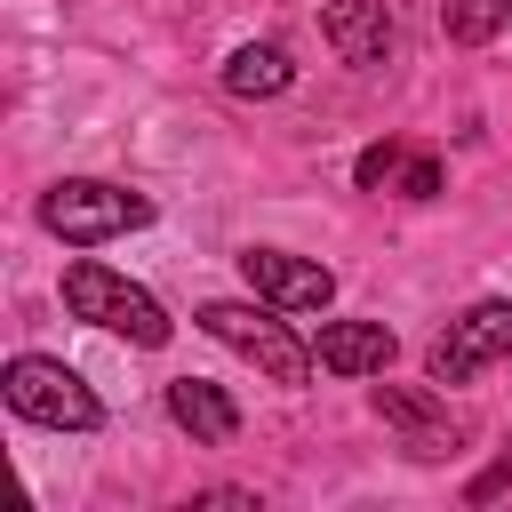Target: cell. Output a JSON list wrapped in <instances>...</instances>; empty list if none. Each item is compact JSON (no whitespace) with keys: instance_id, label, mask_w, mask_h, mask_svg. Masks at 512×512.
<instances>
[{"instance_id":"1","label":"cell","mask_w":512,"mask_h":512,"mask_svg":"<svg viewBox=\"0 0 512 512\" xmlns=\"http://www.w3.org/2000/svg\"><path fill=\"white\" fill-rule=\"evenodd\" d=\"M40 224H48L64 248H104V240L152 224V200L128 192V184H112V176H64V184L40 192Z\"/></svg>"},{"instance_id":"2","label":"cell","mask_w":512,"mask_h":512,"mask_svg":"<svg viewBox=\"0 0 512 512\" xmlns=\"http://www.w3.org/2000/svg\"><path fill=\"white\" fill-rule=\"evenodd\" d=\"M64 312L88 320V328H104V336H128L144 352H160L176 336V320L160 312V296L136 288V280H120V272H104V264H64Z\"/></svg>"},{"instance_id":"3","label":"cell","mask_w":512,"mask_h":512,"mask_svg":"<svg viewBox=\"0 0 512 512\" xmlns=\"http://www.w3.org/2000/svg\"><path fill=\"white\" fill-rule=\"evenodd\" d=\"M192 320H200V328H208L224 352L256 360L272 384H304V376H312V344H296V336H288V320H280V304H264V296H256V304L216 296V304H200Z\"/></svg>"},{"instance_id":"4","label":"cell","mask_w":512,"mask_h":512,"mask_svg":"<svg viewBox=\"0 0 512 512\" xmlns=\"http://www.w3.org/2000/svg\"><path fill=\"white\" fill-rule=\"evenodd\" d=\"M0 400H8L24 424H48V432H96V424H104V400L88 392V376L64 368V360H40V352H16V360H8Z\"/></svg>"},{"instance_id":"5","label":"cell","mask_w":512,"mask_h":512,"mask_svg":"<svg viewBox=\"0 0 512 512\" xmlns=\"http://www.w3.org/2000/svg\"><path fill=\"white\" fill-rule=\"evenodd\" d=\"M512 360V304L504 296H480L464 320H448V336L432 344V384H472L480 368Z\"/></svg>"},{"instance_id":"6","label":"cell","mask_w":512,"mask_h":512,"mask_svg":"<svg viewBox=\"0 0 512 512\" xmlns=\"http://www.w3.org/2000/svg\"><path fill=\"white\" fill-rule=\"evenodd\" d=\"M240 280H248V296H264L280 312H320L336 296V272L312 256H288V248H240Z\"/></svg>"},{"instance_id":"7","label":"cell","mask_w":512,"mask_h":512,"mask_svg":"<svg viewBox=\"0 0 512 512\" xmlns=\"http://www.w3.org/2000/svg\"><path fill=\"white\" fill-rule=\"evenodd\" d=\"M376 416H384V424L400 432V448H408V456H424V464L456 448V424H448V408H440L432 392H408V384H376Z\"/></svg>"},{"instance_id":"8","label":"cell","mask_w":512,"mask_h":512,"mask_svg":"<svg viewBox=\"0 0 512 512\" xmlns=\"http://www.w3.org/2000/svg\"><path fill=\"white\" fill-rule=\"evenodd\" d=\"M320 40L344 56V64H384L392 56V8L384 0H328L320 8Z\"/></svg>"},{"instance_id":"9","label":"cell","mask_w":512,"mask_h":512,"mask_svg":"<svg viewBox=\"0 0 512 512\" xmlns=\"http://www.w3.org/2000/svg\"><path fill=\"white\" fill-rule=\"evenodd\" d=\"M392 352H400V344H392L384 320H328L320 344H312V360H320L328 376H384Z\"/></svg>"},{"instance_id":"10","label":"cell","mask_w":512,"mask_h":512,"mask_svg":"<svg viewBox=\"0 0 512 512\" xmlns=\"http://www.w3.org/2000/svg\"><path fill=\"white\" fill-rule=\"evenodd\" d=\"M352 176H360V192H400V200H432L440 192V160L432 152H408V144H368L360 160H352Z\"/></svg>"},{"instance_id":"11","label":"cell","mask_w":512,"mask_h":512,"mask_svg":"<svg viewBox=\"0 0 512 512\" xmlns=\"http://www.w3.org/2000/svg\"><path fill=\"white\" fill-rule=\"evenodd\" d=\"M168 416H176L200 448H224V440L240 432V408H232L208 376H176V384H168Z\"/></svg>"},{"instance_id":"12","label":"cell","mask_w":512,"mask_h":512,"mask_svg":"<svg viewBox=\"0 0 512 512\" xmlns=\"http://www.w3.org/2000/svg\"><path fill=\"white\" fill-rule=\"evenodd\" d=\"M288 80H296V64H288L280 40H248V48L224 56V88H232V96H280Z\"/></svg>"},{"instance_id":"13","label":"cell","mask_w":512,"mask_h":512,"mask_svg":"<svg viewBox=\"0 0 512 512\" xmlns=\"http://www.w3.org/2000/svg\"><path fill=\"white\" fill-rule=\"evenodd\" d=\"M504 24H512V0H440V32L456 48H488Z\"/></svg>"}]
</instances>
